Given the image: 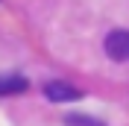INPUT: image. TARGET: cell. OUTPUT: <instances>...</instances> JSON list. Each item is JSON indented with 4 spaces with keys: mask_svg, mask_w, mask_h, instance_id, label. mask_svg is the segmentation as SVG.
Returning a JSON list of instances; mask_svg holds the SVG:
<instances>
[{
    "mask_svg": "<svg viewBox=\"0 0 129 126\" xmlns=\"http://www.w3.org/2000/svg\"><path fill=\"white\" fill-rule=\"evenodd\" d=\"M106 53L114 62H129V29H112L106 35Z\"/></svg>",
    "mask_w": 129,
    "mask_h": 126,
    "instance_id": "obj_2",
    "label": "cell"
},
{
    "mask_svg": "<svg viewBox=\"0 0 129 126\" xmlns=\"http://www.w3.org/2000/svg\"><path fill=\"white\" fill-rule=\"evenodd\" d=\"M44 97L50 103H73V100H82V91L64 79H50L44 85Z\"/></svg>",
    "mask_w": 129,
    "mask_h": 126,
    "instance_id": "obj_1",
    "label": "cell"
},
{
    "mask_svg": "<svg viewBox=\"0 0 129 126\" xmlns=\"http://www.w3.org/2000/svg\"><path fill=\"white\" fill-rule=\"evenodd\" d=\"M64 123H68V126H106V123H100L97 117H88V114H76V111H73V114H68V117H64Z\"/></svg>",
    "mask_w": 129,
    "mask_h": 126,
    "instance_id": "obj_4",
    "label": "cell"
},
{
    "mask_svg": "<svg viewBox=\"0 0 129 126\" xmlns=\"http://www.w3.org/2000/svg\"><path fill=\"white\" fill-rule=\"evenodd\" d=\"M26 76H21V73H3L0 76V97L6 94H21V91H26Z\"/></svg>",
    "mask_w": 129,
    "mask_h": 126,
    "instance_id": "obj_3",
    "label": "cell"
}]
</instances>
